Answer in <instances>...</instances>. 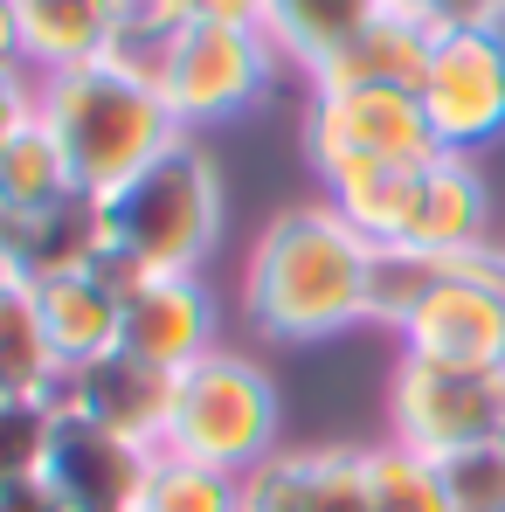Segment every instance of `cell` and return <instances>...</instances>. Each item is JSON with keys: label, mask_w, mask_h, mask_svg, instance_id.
Masks as SVG:
<instances>
[{"label": "cell", "mask_w": 505, "mask_h": 512, "mask_svg": "<svg viewBox=\"0 0 505 512\" xmlns=\"http://www.w3.org/2000/svg\"><path fill=\"white\" fill-rule=\"evenodd\" d=\"M374 236H360L333 201L284 208L243 263V312L263 340L312 346L374 319Z\"/></svg>", "instance_id": "obj_1"}, {"label": "cell", "mask_w": 505, "mask_h": 512, "mask_svg": "<svg viewBox=\"0 0 505 512\" xmlns=\"http://www.w3.org/2000/svg\"><path fill=\"white\" fill-rule=\"evenodd\" d=\"M215 243H222V180L187 132L132 180L97 194V250L125 277H201Z\"/></svg>", "instance_id": "obj_2"}, {"label": "cell", "mask_w": 505, "mask_h": 512, "mask_svg": "<svg viewBox=\"0 0 505 512\" xmlns=\"http://www.w3.org/2000/svg\"><path fill=\"white\" fill-rule=\"evenodd\" d=\"M35 118L56 132V146H63V160H70V173H77V187L90 201L111 194L118 180H132L153 153H167L180 139V118L160 97V84L146 70L118 63V56L42 77Z\"/></svg>", "instance_id": "obj_3"}, {"label": "cell", "mask_w": 505, "mask_h": 512, "mask_svg": "<svg viewBox=\"0 0 505 512\" xmlns=\"http://www.w3.org/2000/svg\"><path fill=\"white\" fill-rule=\"evenodd\" d=\"M270 443H277V388L256 360L215 346L208 360L173 374V416L160 450H180V457H201V464L250 478L270 457Z\"/></svg>", "instance_id": "obj_4"}, {"label": "cell", "mask_w": 505, "mask_h": 512, "mask_svg": "<svg viewBox=\"0 0 505 512\" xmlns=\"http://www.w3.org/2000/svg\"><path fill=\"white\" fill-rule=\"evenodd\" d=\"M284 56L270 49L263 28H236V21H187L173 28L153 56V84L173 104L180 132L187 125H215V118H243L250 104H263L277 90Z\"/></svg>", "instance_id": "obj_5"}, {"label": "cell", "mask_w": 505, "mask_h": 512, "mask_svg": "<svg viewBox=\"0 0 505 512\" xmlns=\"http://www.w3.org/2000/svg\"><path fill=\"white\" fill-rule=\"evenodd\" d=\"M416 97L443 153L478 160L485 146H499L505 139V21L499 14L450 21V28L429 35Z\"/></svg>", "instance_id": "obj_6"}, {"label": "cell", "mask_w": 505, "mask_h": 512, "mask_svg": "<svg viewBox=\"0 0 505 512\" xmlns=\"http://www.w3.org/2000/svg\"><path fill=\"white\" fill-rule=\"evenodd\" d=\"M436 153L443 146L422 118V97L402 84L312 90V104H305V160L319 180L353 167H422Z\"/></svg>", "instance_id": "obj_7"}, {"label": "cell", "mask_w": 505, "mask_h": 512, "mask_svg": "<svg viewBox=\"0 0 505 512\" xmlns=\"http://www.w3.org/2000/svg\"><path fill=\"white\" fill-rule=\"evenodd\" d=\"M388 416H395V443L443 464L457 450H478V443L505 436V374L402 353L395 388H388Z\"/></svg>", "instance_id": "obj_8"}, {"label": "cell", "mask_w": 505, "mask_h": 512, "mask_svg": "<svg viewBox=\"0 0 505 512\" xmlns=\"http://www.w3.org/2000/svg\"><path fill=\"white\" fill-rule=\"evenodd\" d=\"M402 353L505 374V256L485 250L443 263L422 305L402 319Z\"/></svg>", "instance_id": "obj_9"}, {"label": "cell", "mask_w": 505, "mask_h": 512, "mask_svg": "<svg viewBox=\"0 0 505 512\" xmlns=\"http://www.w3.org/2000/svg\"><path fill=\"white\" fill-rule=\"evenodd\" d=\"M146 471H153V443H132V436L90 423V416H70L56 402V436H49L42 478L63 492L70 512H132Z\"/></svg>", "instance_id": "obj_10"}, {"label": "cell", "mask_w": 505, "mask_h": 512, "mask_svg": "<svg viewBox=\"0 0 505 512\" xmlns=\"http://www.w3.org/2000/svg\"><path fill=\"white\" fill-rule=\"evenodd\" d=\"M395 250L436 256V263H457V256H485L492 250V194H485L478 160H464V153L422 160Z\"/></svg>", "instance_id": "obj_11"}, {"label": "cell", "mask_w": 505, "mask_h": 512, "mask_svg": "<svg viewBox=\"0 0 505 512\" xmlns=\"http://www.w3.org/2000/svg\"><path fill=\"white\" fill-rule=\"evenodd\" d=\"M118 346L160 374H187L194 360L215 353V298L201 277H132L125 284V319Z\"/></svg>", "instance_id": "obj_12"}, {"label": "cell", "mask_w": 505, "mask_h": 512, "mask_svg": "<svg viewBox=\"0 0 505 512\" xmlns=\"http://www.w3.org/2000/svg\"><path fill=\"white\" fill-rule=\"evenodd\" d=\"M56 402L70 416H90V423H104V429H118V436H132V443H153L160 450L167 443V416H173V374L132 360L125 346H111V353H97V360L63 374Z\"/></svg>", "instance_id": "obj_13"}, {"label": "cell", "mask_w": 505, "mask_h": 512, "mask_svg": "<svg viewBox=\"0 0 505 512\" xmlns=\"http://www.w3.org/2000/svg\"><path fill=\"white\" fill-rule=\"evenodd\" d=\"M125 284H132V277H125L118 263H104V256H90V263H77V270L35 277V305H42V326H49V346H56L63 374L118 346Z\"/></svg>", "instance_id": "obj_14"}, {"label": "cell", "mask_w": 505, "mask_h": 512, "mask_svg": "<svg viewBox=\"0 0 505 512\" xmlns=\"http://www.w3.org/2000/svg\"><path fill=\"white\" fill-rule=\"evenodd\" d=\"M243 512H374L367 450H270L243 478Z\"/></svg>", "instance_id": "obj_15"}, {"label": "cell", "mask_w": 505, "mask_h": 512, "mask_svg": "<svg viewBox=\"0 0 505 512\" xmlns=\"http://www.w3.org/2000/svg\"><path fill=\"white\" fill-rule=\"evenodd\" d=\"M14 21H21V63L35 77H56L118 56L125 0H14Z\"/></svg>", "instance_id": "obj_16"}, {"label": "cell", "mask_w": 505, "mask_h": 512, "mask_svg": "<svg viewBox=\"0 0 505 512\" xmlns=\"http://www.w3.org/2000/svg\"><path fill=\"white\" fill-rule=\"evenodd\" d=\"M56 388H63V360L42 326L35 277L0 263V402H56Z\"/></svg>", "instance_id": "obj_17"}, {"label": "cell", "mask_w": 505, "mask_h": 512, "mask_svg": "<svg viewBox=\"0 0 505 512\" xmlns=\"http://www.w3.org/2000/svg\"><path fill=\"white\" fill-rule=\"evenodd\" d=\"M381 14H388V0H263V35L284 63H298L312 77Z\"/></svg>", "instance_id": "obj_18"}, {"label": "cell", "mask_w": 505, "mask_h": 512, "mask_svg": "<svg viewBox=\"0 0 505 512\" xmlns=\"http://www.w3.org/2000/svg\"><path fill=\"white\" fill-rule=\"evenodd\" d=\"M429 35L436 28H422L409 14H381L374 28H360L346 49H339L333 63H319L312 70V90H367V84H402L416 90L422 77V56H429Z\"/></svg>", "instance_id": "obj_19"}, {"label": "cell", "mask_w": 505, "mask_h": 512, "mask_svg": "<svg viewBox=\"0 0 505 512\" xmlns=\"http://www.w3.org/2000/svg\"><path fill=\"white\" fill-rule=\"evenodd\" d=\"M0 194H7V208H14L28 229L49 222V215L70 208V201H84L77 173H70L63 146H56V132H49L42 118H28L14 139H0Z\"/></svg>", "instance_id": "obj_20"}, {"label": "cell", "mask_w": 505, "mask_h": 512, "mask_svg": "<svg viewBox=\"0 0 505 512\" xmlns=\"http://www.w3.org/2000/svg\"><path fill=\"white\" fill-rule=\"evenodd\" d=\"M132 512H243V478L180 450H153V471Z\"/></svg>", "instance_id": "obj_21"}, {"label": "cell", "mask_w": 505, "mask_h": 512, "mask_svg": "<svg viewBox=\"0 0 505 512\" xmlns=\"http://www.w3.org/2000/svg\"><path fill=\"white\" fill-rule=\"evenodd\" d=\"M416 173L422 167H353L326 180V201L339 215L374 236V243H395L402 236V215H409V194H416Z\"/></svg>", "instance_id": "obj_22"}, {"label": "cell", "mask_w": 505, "mask_h": 512, "mask_svg": "<svg viewBox=\"0 0 505 512\" xmlns=\"http://www.w3.org/2000/svg\"><path fill=\"white\" fill-rule=\"evenodd\" d=\"M367 506L374 512H457L450 485H443V464L409 450V443L367 450Z\"/></svg>", "instance_id": "obj_23"}, {"label": "cell", "mask_w": 505, "mask_h": 512, "mask_svg": "<svg viewBox=\"0 0 505 512\" xmlns=\"http://www.w3.org/2000/svg\"><path fill=\"white\" fill-rule=\"evenodd\" d=\"M56 436V402H0V492L42 478Z\"/></svg>", "instance_id": "obj_24"}, {"label": "cell", "mask_w": 505, "mask_h": 512, "mask_svg": "<svg viewBox=\"0 0 505 512\" xmlns=\"http://www.w3.org/2000/svg\"><path fill=\"white\" fill-rule=\"evenodd\" d=\"M436 270H443L436 256L381 243V250H374V326H395V333H402V319L422 305V291L436 284Z\"/></svg>", "instance_id": "obj_25"}, {"label": "cell", "mask_w": 505, "mask_h": 512, "mask_svg": "<svg viewBox=\"0 0 505 512\" xmlns=\"http://www.w3.org/2000/svg\"><path fill=\"white\" fill-rule=\"evenodd\" d=\"M443 485L457 512H505V443H478L443 457Z\"/></svg>", "instance_id": "obj_26"}, {"label": "cell", "mask_w": 505, "mask_h": 512, "mask_svg": "<svg viewBox=\"0 0 505 512\" xmlns=\"http://www.w3.org/2000/svg\"><path fill=\"white\" fill-rule=\"evenodd\" d=\"M35 104H42V77H35L28 63L0 70V139H14V132L35 118Z\"/></svg>", "instance_id": "obj_27"}, {"label": "cell", "mask_w": 505, "mask_h": 512, "mask_svg": "<svg viewBox=\"0 0 505 512\" xmlns=\"http://www.w3.org/2000/svg\"><path fill=\"white\" fill-rule=\"evenodd\" d=\"M395 14H409L422 28H450V21H478V14H492V0H388Z\"/></svg>", "instance_id": "obj_28"}, {"label": "cell", "mask_w": 505, "mask_h": 512, "mask_svg": "<svg viewBox=\"0 0 505 512\" xmlns=\"http://www.w3.org/2000/svg\"><path fill=\"white\" fill-rule=\"evenodd\" d=\"M187 21H236V28H263V0H180Z\"/></svg>", "instance_id": "obj_29"}, {"label": "cell", "mask_w": 505, "mask_h": 512, "mask_svg": "<svg viewBox=\"0 0 505 512\" xmlns=\"http://www.w3.org/2000/svg\"><path fill=\"white\" fill-rule=\"evenodd\" d=\"M0 512H70V506H63V492L49 478H28V485H7L0 492Z\"/></svg>", "instance_id": "obj_30"}, {"label": "cell", "mask_w": 505, "mask_h": 512, "mask_svg": "<svg viewBox=\"0 0 505 512\" xmlns=\"http://www.w3.org/2000/svg\"><path fill=\"white\" fill-rule=\"evenodd\" d=\"M21 250H28V222L7 208V194H0V263H14L21 270Z\"/></svg>", "instance_id": "obj_31"}, {"label": "cell", "mask_w": 505, "mask_h": 512, "mask_svg": "<svg viewBox=\"0 0 505 512\" xmlns=\"http://www.w3.org/2000/svg\"><path fill=\"white\" fill-rule=\"evenodd\" d=\"M21 63V21H14V0H0V70Z\"/></svg>", "instance_id": "obj_32"}, {"label": "cell", "mask_w": 505, "mask_h": 512, "mask_svg": "<svg viewBox=\"0 0 505 512\" xmlns=\"http://www.w3.org/2000/svg\"><path fill=\"white\" fill-rule=\"evenodd\" d=\"M492 14H499V21H505V0H492Z\"/></svg>", "instance_id": "obj_33"}, {"label": "cell", "mask_w": 505, "mask_h": 512, "mask_svg": "<svg viewBox=\"0 0 505 512\" xmlns=\"http://www.w3.org/2000/svg\"><path fill=\"white\" fill-rule=\"evenodd\" d=\"M499 443H505V436H499Z\"/></svg>", "instance_id": "obj_34"}]
</instances>
